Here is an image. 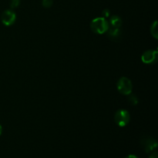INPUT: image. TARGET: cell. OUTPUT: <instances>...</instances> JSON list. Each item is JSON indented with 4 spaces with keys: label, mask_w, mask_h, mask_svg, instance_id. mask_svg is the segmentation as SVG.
Wrapping results in <instances>:
<instances>
[{
    "label": "cell",
    "mask_w": 158,
    "mask_h": 158,
    "mask_svg": "<svg viewBox=\"0 0 158 158\" xmlns=\"http://www.w3.org/2000/svg\"><path fill=\"white\" fill-rule=\"evenodd\" d=\"M151 33L152 35V36H154V38L157 40L158 39V29H157V21H155L152 25H151Z\"/></svg>",
    "instance_id": "ba28073f"
},
{
    "label": "cell",
    "mask_w": 158,
    "mask_h": 158,
    "mask_svg": "<svg viewBox=\"0 0 158 158\" xmlns=\"http://www.w3.org/2000/svg\"><path fill=\"white\" fill-rule=\"evenodd\" d=\"M129 97H128V101L132 105H137L138 103V99H137V96L134 94H129Z\"/></svg>",
    "instance_id": "9c48e42d"
},
{
    "label": "cell",
    "mask_w": 158,
    "mask_h": 158,
    "mask_svg": "<svg viewBox=\"0 0 158 158\" xmlns=\"http://www.w3.org/2000/svg\"><path fill=\"white\" fill-rule=\"evenodd\" d=\"M130 120H131L130 114L126 110H119L118 111H117V113L115 114V116H114L115 123L119 127H121L127 126L129 123Z\"/></svg>",
    "instance_id": "277c9868"
},
{
    "label": "cell",
    "mask_w": 158,
    "mask_h": 158,
    "mask_svg": "<svg viewBox=\"0 0 158 158\" xmlns=\"http://www.w3.org/2000/svg\"><path fill=\"white\" fill-rule=\"evenodd\" d=\"M117 89L123 95L128 96L132 93V83L127 77H121L117 82Z\"/></svg>",
    "instance_id": "3957f363"
},
{
    "label": "cell",
    "mask_w": 158,
    "mask_h": 158,
    "mask_svg": "<svg viewBox=\"0 0 158 158\" xmlns=\"http://www.w3.org/2000/svg\"><path fill=\"white\" fill-rule=\"evenodd\" d=\"M125 158H138L137 157V156H135V155H129V156H127V157H126Z\"/></svg>",
    "instance_id": "5bb4252c"
},
{
    "label": "cell",
    "mask_w": 158,
    "mask_h": 158,
    "mask_svg": "<svg viewBox=\"0 0 158 158\" xmlns=\"http://www.w3.org/2000/svg\"><path fill=\"white\" fill-rule=\"evenodd\" d=\"M1 19L3 24L6 25V26H12L15 23V19H16V15H15L14 11L9 9V10H6L5 12H2Z\"/></svg>",
    "instance_id": "52a82bcc"
},
{
    "label": "cell",
    "mask_w": 158,
    "mask_h": 158,
    "mask_svg": "<svg viewBox=\"0 0 158 158\" xmlns=\"http://www.w3.org/2000/svg\"><path fill=\"white\" fill-rule=\"evenodd\" d=\"M53 3V0H43V6L44 8H50Z\"/></svg>",
    "instance_id": "30bf717a"
},
{
    "label": "cell",
    "mask_w": 158,
    "mask_h": 158,
    "mask_svg": "<svg viewBox=\"0 0 158 158\" xmlns=\"http://www.w3.org/2000/svg\"><path fill=\"white\" fill-rule=\"evenodd\" d=\"M140 143L147 153L152 152L157 147V140L152 137H143L140 140Z\"/></svg>",
    "instance_id": "5b68a950"
},
{
    "label": "cell",
    "mask_w": 158,
    "mask_h": 158,
    "mask_svg": "<svg viewBox=\"0 0 158 158\" xmlns=\"http://www.w3.org/2000/svg\"><path fill=\"white\" fill-rule=\"evenodd\" d=\"M2 126L0 125V135L2 134Z\"/></svg>",
    "instance_id": "9a60e30c"
},
{
    "label": "cell",
    "mask_w": 158,
    "mask_h": 158,
    "mask_svg": "<svg viewBox=\"0 0 158 158\" xmlns=\"http://www.w3.org/2000/svg\"><path fill=\"white\" fill-rule=\"evenodd\" d=\"M158 52L157 50H148L143 53L141 60L145 64H154L157 62Z\"/></svg>",
    "instance_id": "8992f818"
},
{
    "label": "cell",
    "mask_w": 158,
    "mask_h": 158,
    "mask_svg": "<svg viewBox=\"0 0 158 158\" xmlns=\"http://www.w3.org/2000/svg\"><path fill=\"white\" fill-rule=\"evenodd\" d=\"M122 19L118 15H113L108 21L106 35L113 41H118L122 35Z\"/></svg>",
    "instance_id": "6da1fadb"
},
{
    "label": "cell",
    "mask_w": 158,
    "mask_h": 158,
    "mask_svg": "<svg viewBox=\"0 0 158 158\" xmlns=\"http://www.w3.org/2000/svg\"><path fill=\"white\" fill-rule=\"evenodd\" d=\"M20 4V0H11L10 6L12 9H15L18 7Z\"/></svg>",
    "instance_id": "8fae6325"
},
{
    "label": "cell",
    "mask_w": 158,
    "mask_h": 158,
    "mask_svg": "<svg viewBox=\"0 0 158 158\" xmlns=\"http://www.w3.org/2000/svg\"><path fill=\"white\" fill-rule=\"evenodd\" d=\"M150 158H158V154L157 151H154L150 156Z\"/></svg>",
    "instance_id": "4fadbf2b"
},
{
    "label": "cell",
    "mask_w": 158,
    "mask_h": 158,
    "mask_svg": "<svg viewBox=\"0 0 158 158\" xmlns=\"http://www.w3.org/2000/svg\"><path fill=\"white\" fill-rule=\"evenodd\" d=\"M102 14H103V18H108L110 16V10L109 9H105L103 11Z\"/></svg>",
    "instance_id": "7c38bea8"
},
{
    "label": "cell",
    "mask_w": 158,
    "mask_h": 158,
    "mask_svg": "<svg viewBox=\"0 0 158 158\" xmlns=\"http://www.w3.org/2000/svg\"><path fill=\"white\" fill-rule=\"evenodd\" d=\"M90 29L94 33H106L108 29V21L103 17L94 19L90 23Z\"/></svg>",
    "instance_id": "7a4b0ae2"
}]
</instances>
